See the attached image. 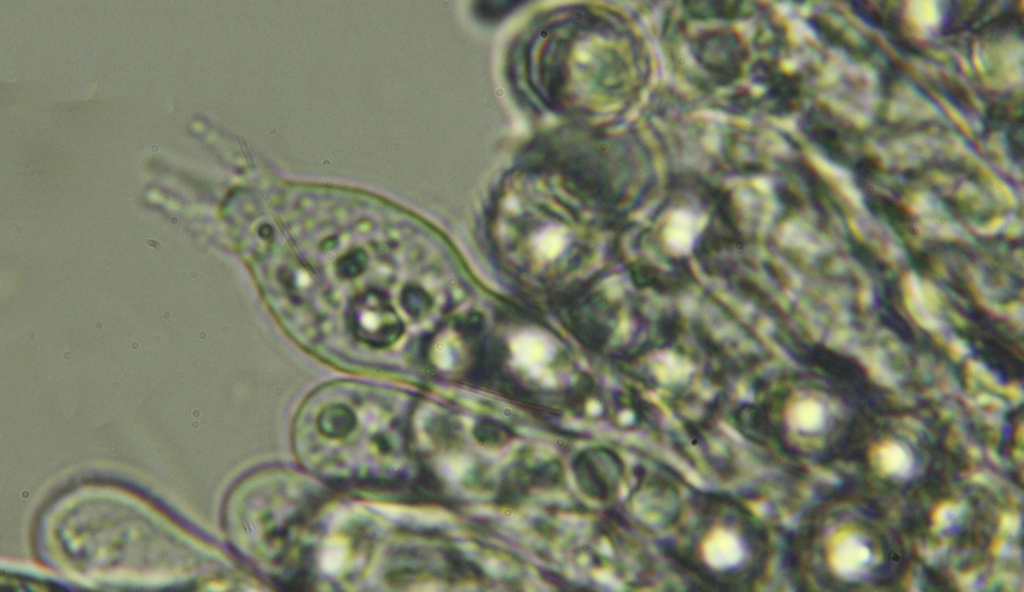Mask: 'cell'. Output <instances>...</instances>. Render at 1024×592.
Segmentation results:
<instances>
[{
	"mask_svg": "<svg viewBox=\"0 0 1024 592\" xmlns=\"http://www.w3.org/2000/svg\"><path fill=\"white\" fill-rule=\"evenodd\" d=\"M291 439L301 466L339 490L383 497L401 478V417L384 392L342 387L320 393L296 416Z\"/></svg>",
	"mask_w": 1024,
	"mask_h": 592,
	"instance_id": "6da1fadb",
	"label": "cell"
},
{
	"mask_svg": "<svg viewBox=\"0 0 1024 592\" xmlns=\"http://www.w3.org/2000/svg\"><path fill=\"white\" fill-rule=\"evenodd\" d=\"M839 489L803 521L792 547L802 585L868 590L896 585L908 565L902 536L875 498Z\"/></svg>",
	"mask_w": 1024,
	"mask_h": 592,
	"instance_id": "7a4b0ae2",
	"label": "cell"
},
{
	"mask_svg": "<svg viewBox=\"0 0 1024 592\" xmlns=\"http://www.w3.org/2000/svg\"><path fill=\"white\" fill-rule=\"evenodd\" d=\"M303 476L283 469L250 474L234 493L230 527L248 566L268 581L310 583L322 545L326 500Z\"/></svg>",
	"mask_w": 1024,
	"mask_h": 592,
	"instance_id": "3957f363",
	"label": "cell"
},
{
	"mask_svg": "<svg viewBox=\"0 0 1024 592\" xmlns=\"http://www.w3.org/2000/svg\"><path fill=\"white\" fill-rule=\"evenodd\" d=\"M670 550L675 561L719 590H753L766 576L771 541L764 524L729 497L705 495L684 505Z\"/></svg>",
	"mask_w": 1024,
	"mask_h": 592,
	"instance_id": "277c9868",
	"label": "cell"
}]
</instances>
